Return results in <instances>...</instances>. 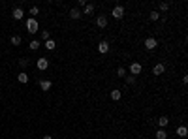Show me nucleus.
Returning <instances> with one entry per match:
<instances>
[{"label": "nucleus", "mask_w": 188, "mask_h": 139, "mask_svg": "<svg viewBox=\"0 0 188 139\" xmlns=\"http://www.w3.org/2000/svg\"><path fill=\"white\" fill-rule=\"evenodd\" d=\"M26 30H28L30 34H36V32H38V21L30 17L28 21H26Z\"/></svg>", "instance_id": "f257e3e1"}, {"label": "nucleus", "mask_w": 188, "mask_h": 139, "mask_svg": "<svg viewBox=\"0 0 188 139\" xmlns=\"http://www.w3.org/2000/svg\"><path fill=\"white\" fill-rule=\"evenodd\" d=\"M141 71H143V66L139 64V62H132V64H130V73L134 75V77H135V75H139Z\"/></svg>", "instance_id": "f03ea898"}, {"label": "nucleus", "mask_w": 188, "mask_h": 139, "mask_svg": "<svg viewBox=\"0 0 188 139\" xmlns=\"http://www.w3.org/2000/svg\"><path fill=\"white\" fill-rule=\"evenodd\" d=\"M111 15H113L115 19H122L124 17V8L122 6H115L113 10H111Z\"/></svg>", "instance_id": "7ed1b4c3"}, {"label": "nucleus", "mask_w": 188, "mask_h": 139, "mask_svg": "<svg viewBox=\"0 0 188 139\" xmlns=\"http://www.w3.org/2000/svg\"><path fill=\"white\" fill-rule=\"evenodd\" d=\"M156 45H158V41H156V39H154V38H147V39H145V47H147V49H149V51L156 49Z\"/></svg>", "instance_id": "20e7f679"}, {"label": "nucleus", "mask_w": 188, "mask_h": 139, "mask_svg": "<svg viewBox=\"0 0 188 139\" xmlns=\"http://www.w3.org/2000/svg\"><path fill=\"white\" fill-rule=\"evenodd\" d=\"M11 15H13V19H15V21H21V19L25 17V11H23V8H15Z\"/></svg>", "instance_id": "39448f33"}, {"label": "nucleus", "mask_w": 188, "mask_h": 139, "mask_svg": "<svg viewBox=\"0 0 188 139\" xmlns=\"http://www.w3.org/2000/svg\"><path fill=\"white\" fill-rule=\"evenodd\" d=\"M96 25H98L100 28H105L107 26V17L105 15H98V17H96Z\"/></svg>", "instance_id": "423d86ee"}, {"label": "nucleus", "mask_w": 188, "mask_h": 139, "mask_svg": "<svg viewBox=\"0 0 188 139\" xmlns=\"http://www.w3.org/2000/svg\"><path fill=\"white\" fill-rule=\"evenodd\" d=\"M36 66H38V70H47L49 68V60H47V58H38Z\"/></svg>", "instance_id": "0eeeda50"}, {"label": "nucleus", "mask_w": 188, "mask_h": 139, "mask_svg": "<svg viewBox=\"0 0 188 139\" xmlns=\"http://www.w3.org/2000/svg\"><path fill=\"white\" fill-rule=\"evenodd\" d=\"M107 51H109V43H107V41H100L98 43V53L100 55H105Z\"/></svg>", "instance_id": "6e6552de"}, {"label": "nucleus", "mask_w": 188, "mask_h": 139, "mask_svg": "<svg viewBox=\"0 0 188 139\" xmlns=\"http://www.w3.org/2000/svg\"><path fill=\"white\" fill-rule=\"evenodd\" d=\"M164 71H166V66H164V64H156V66L153 68V73H154V75H162Z\"/></svg>", "instance_id": "1a4fd4ad"}, {"label": "nucleus", "mask_w": 188, "mask_h": 139, "mask_svg": "<svg viewBox=\"0 0 188 139\" xmlns=\"http://www.w3.org/2000/svg\"><path fill=\"white\" fill-rule=\"evenodd\" d=\"M40 86H42V90H51L53 83H51V81H47V79H43V81H40Z\"/></svg>", "instance_id": "9d476101"}, {"label": "nucleus", "mask_w": 188, "mask_h": 139, "mask_svg": "<svg viewBox=\"0 0 188 139\" xmlns=\"http://www.w3.org/2000/svg\"><path fill=\"white\" fill-rule=\"evenodd\" d=\"M177 136L179 137H186L188 136V128H186V126H179V128H177Z\"/></svg>", "instance_id": "9b49d317"}, {"label": "nucleus", "mask_w": 188, "mask_h": 139, "mask_svg": "<svg viewBox=\"0 0 188 139\" xmlns=\"http://www.w3.org/2000/svg\"><path fill=\"white\" fill-rule=\"evenodd\" d=\"M92 11H94V6H92V4H87V6L83 8V13L81 15H90Z\"/></svg>", "instance_id": "f8f14e48"}, {"label": "nucleus", "mask_w": 188, "mask_h": 139, "mask_svg": "<svg viewBox=\"0 0 188 139\" xmlns=\"http://www.w3.org/2000/svg\"><path fill=\"white\" fill-rule=\"evenodd\" d=\"M121 96H122V92H121V90H111V100H115V102H117V100H121Z\"/></svg>", "instance_id": "ddd939ff"}, {"label": "nucleus", "mask_w": 188, "mask_h": 139, "mask_svg": "<svg viewBox=\"0 0 188 139\" xmlns=\"http://www.w3.org/2000/svg\"><path fill=\"white\" fill-rule=\"evenodd\" d=\"M167 122H169V120H167V117H160V118H158V126H160L162 130L167 126Z\"/></svg>", "instance_id": "4468645a"}, {"label": "nucleus", "mask_w": 188, "mask_h": 139, "mask_svg": "<svg viewBox=\"0 0 188 139\" xmlns=\"http://www.w3.org/2000/svg\"><path fill=\"white\" fill-rule=\"evenodd\" d=\"M17 79H19V83H28V75H26L25 71H21V73L17 75Z\"/></svg>", "instance_id": "2eb2a0df"}, {"label": "nucleus", "mask_w": 188, "mask_h": 139, "mask_svg": "<svg viewBox=\"0 0 188 139\" xmlns=\"http://www.w3.org/2000/svg\"><path fill=\"white\" fill-rule=\"evenodd\" d=\"M40 45H42V43H40V41H38V39H32V41H30V45H28V47H30V49H32V51H38V49H40Z\"/></svg>", "instance_id": "dca6fc26"}, {"label": "nucleus", "mask_w": 188, "mask_h": 139, "mask_svg": "<svg viewBox=\"0 0 188 139\" xmlns=\"http://www.w3.org/2000/svg\"><path fill=\"white\" fill-rule=\"evenodd\" d=\"M55 47H57V43H55V41H53V39H47V41H45V49H49V51H53V49H55Z\"/></svg>", "instance_id": "f3484780"}, {"label": "nucleus", "mask_w": 188, "mask_h": 139, "mask_svg": "<svg viewBox=\"0 0 188 139\" xmlns=\"http://www.w3.org/2000/svg\"><path fill=\"white\" fill-rule=\"evenodd\" d=\"M156 139H167V133H166V130H162V128H160L158 132H156Z\"/></svg>", "instance_id": "a211bd4d"}, {"label": "nucleus", "mask_w": 188, "mask_h": 139, "mask_svg": "<svg viewBox=\"0 0 188 139\" xmlns=\"http://www.w3.org/2000/svg\"><path fill=\"white\" fill-rule=\"evenodd\" d=\"M70 17H71V19H79V17H81V11H79V10H75V8H74V10L70 11Z\"/></svg>", "instance_id": "6ab92c4d"}, {"label": "nucleus", "mask_w": 188, "mask_h": 139, "mask_svg": "<svg viewBox=\"0 0 188 139\" xmlns=\"http://www.w3.org/2000/svg\"><path fill=\"white\" fill-rule=\"evenodd\" d=\"M21 36H11V45H21Z\"/></svg>", "instance_id": "aec40b11"}, {"label": "nucleus", "mask_w": 188, "mask_h": 139, "mask_svg": "<svg viewBox=\"0 0 188 139\" xmlns=\"http://www.w3.org/2000/svg\"><path fill=\"white\" fill-rule=\"evenodd\" d=\"M149 17H151V21H158V19H160V13H158V11H151Z\"/></svg>", "instance_id": "412c9836"}, {"label": "nucleus", "mask_w": 188, "mask_h": 139, "mask_svg": "<svg viewBox=\"0 0 188 139\" xmlns=\"http://www.w3.org/2000/svg\"><path fill=\"white\" fill-rule=\"evenodd\" d=\"M160 11H167V8H169V4H167V2H160ZM160 11H158V13H160Z\"/></svg>", "instance_id": "4be33fe9"}, {"label": "nucleus", "mask_w": 188, "mask_h": 139, "mask_svg": "<svg viewBox=\"0 0 188 139\" xmlns=\"http://www.w3.org/2000/svg\"><path fill=\"white\" fill-rule=\"evenodd\" d=\"M38 13H40V10H38L36 6H32V8H30V15H32V19H34V15H38Z\"/></svg>", "instance_id": "5701e85b"}, {"label": "nucleus", "mask_w": 188, "mask_h": 139, "mask_svg": "<svg viewBox=\"0 0 188 139\" xmlns=\"http://www.w3.org/2000/svg\"><path fill=\"white\" fill-rule=\"evenodd\" d=\"M42 39H45V41H47V39H51V34L47 32V30H43V32H42Z\"/></svg>", "instance_id": "b1692460"}, {"label": "nucleus", "mask_w": 188, "mask_h": 139, "mask_svg": "<svg viewBox=\"0 0 188 139\" xmlns=\"http://www.w3.org/2000/svg\"><path fill=\"white\" fill-rule=\"evenodd\" d=\"M19 66H21V68H26V66H28V60H26V58H21V60H19Z\"/></svg>", "instance_id": "393cba45"}, {"label": "nucleus", "mask_w": 188, "mask_h": 139, "mask_svg": "<svg viewBox=\"0 0 188 139\" xmlns=\"http://www.w3.org/2000/svg\"><path fill=\"white\" fill-rule=\"evenodd\" d=\"M126 83H128V85H134V83H135V77H134V75H128V77H126Z\"/></svg>", "instance_id": "a878e982"}, {"label": "nucleus", "mask_w": 188, "mask_h": 139, "mask_svg": "<svg viewBox=\"0 0 188 139\" xmlns=\"http://www.w3.org/2000/svg\"><path fill=\"white\" fill-rule=\"evenodd\" d=\"M117 73H119V77H124L126 70H124V68H119V70H117Z\"/></svg>", "instance_id": "bb28decb"}, {"label": "nucleus", "mask_w": 188, "mask_h": 139, "mask_svg": "<svg viewBox=\"0 0 188 139\" xmlns=\"http://www.w3.org/2000/svg\"><path fill=\"white\" fill-rule=\"evenodd\" d=\"M42 139H53V137H51V136H43Z\"/></svg>", "instance_id": "cd10ccee"}]
</instances>
